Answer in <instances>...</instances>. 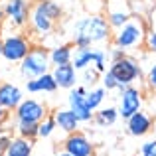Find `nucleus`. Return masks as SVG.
I'll return each instance as SVG.
<instances>
[{
	"instance_id": "obj_27",
	"label": "nucleus",
	"mask_w": 156,
	"mask_h": 156,
	"mask_svg": "<svg viewBox=\"0 0 156 156\" xmlns=\"http://www.w3.org/2000/svg\"><path fill=\"white\" fill-rule=\"evenodd\" d=\"M140 156H156V138H148L140 146Z\"/></svg>"
},
{
	"instance_id": "obj_6",
	"label": "nucleus",
	"mask_w": 156,
	"mask_h": 156,
	"mask_svg": "<svg viewBox=\"0 0 156 156\" xmlns=\"http://www.w3.org/2000/svg\"><path fill=\"white\" fill-rule=\"evenodd\" d=\"M109 71L117 77L119 83H121L122 87L133 85L136 79H140V73H142L138 61L134 59V57L126 55V53H125V55H121V57H117V59H111Z\"/></svg>"
},
{
	"instance_id": "obj_24",
	"label": "nucleus",
	"mask_w": 156,
	"mask_h": 156,
	"mask_svg": "<svg viewBox=\"0 0 156 156\" xmlns=\"http://www.w3.org/2000/svg\"><path fill=\"white\" fill-rule=\"evenodd\" d=\"M16 133L18 136H24V138H38V125L36 122H16Z\"/></svg>"
},
{
	"instance_id": "obj_20",
	"label": "nucleus",
	"mask_w": 156,
	"mask_h": 156,
	"mask_svg": "<svg viewBox=\"0 0 156 156\" xmlns=\"http://www.w3.org/2000/svg\"><path fill=\"white\" fill-rule=\"evenodd\" d=\"M73 51H75V46L71 42L69 44H57V46L50 48V61L51 65H65L73 61Z\"/></svg>"
},
{
	"instance_id": "obj_21",
	"label": "nucleus",
	"mask_w": 156,
	"mask_h": 156,
	"mask_svg": "<svg viewBox=\"0 0 156 156\" xmlns=\"http://www.w3.org/2000/svg\"><path fill=\"white\" fill-rule=\"evenodd\" d=\"M119 119V109L115 107H103V109H97L93 115V121L101 126H113Z\"/></svg>"
},
{
	"instance_id": "obj_25",
	"label": "nucleus",
	"mask_w": 156,
	"mask_h": 156,
	"mask_svg": "<svg viewBox=\"0 0 156 156\" xmlns=\"http://www.w3.org/2000/svg\"><path fill=\"white\" fill-rule=\"evenodd\" d=\"M101 75H103V73H101L97 67H93V65L81 71V77H83V83H85V85H89V87H95L97 83H101Z\"/></svg>"
},
{
	"instance_id": "obj_4",
	"label": "nucleus",
	"mask_w": 156,
	"mask_h": 156,
	"mask_svg": "<svg viewBox=\"0 0 156 156\" xmlns=\"http://www.w3.org/2000/svg\"><path fill=\"white\" fill-rule=\"evenodd\" d=\"M51 67L50 61V50H46L44 46H34L28 55L20 61V73L26 79H36V77L48 73Z\"/></svg>"
},
{
	"instance_id": "obj_18",
	"label": "nucleus",
	"mask_w": 156,
	"mask_h": 156,
	"mask_svg": "<svg viewBox=\"0 0 156 156\" xmlns=\"http://www.w3.org/2000/svg\"><path fill=\"white\" fill-rule=\"evenodd\" d=\"M26 89L30 93H55L57 83H55V79H53V75L48 71V73H44V75L36 77V79H28Z\"/></svg>"
},
{
	"instance_id": "obj_7",
	"label": "nucleus",
	"mask_w": 156,
	"mask_h": 156,
	"mask_svg": "<svg viewBox=\"0 0 156 156\" xmlns=\"http://www.w3.org/2000/svg\"><path fill=\"white\" fill-rule=\"evenodd\" d=\"M107 57L109 53L105 50H97V48H75L73 51V61L71 63L75 65L77 71H83L87 67H97L101 73L107 71Z\"/></svg>"
},
{
	"instance_id": "obj_31",
	"label": "nucleus",
	"mask_w": 156,
	"mask_h": 156,
	"mask_svg": "<svg viewBox=\"0 0 156 156\" xmlns=\"http://www.w3.org/2000/svg\"><path fill=\"white\" fill-rule=\"evenodd\" d=\"M148 30H156V6L150 12V24H148Z\"/></svg>"
},
{
	"instance_id": "obj_35",
	"label": "nucleus",
	"mask_w": 156,
	"mask_h": 156,
	"mask_svg": "<svg viewBox=\"0 0 156 156\" xmlns=\"http://www.w3.org/2000/svg\"><path fill=\"white\" fill-rule=\"evenodd\" d=\"M154 133H156V121H154Z\"/></svg>"
},
{
	"instance_id": "obj_32",
	"label": "nucleus",
	"mask_w": 156,
	"mask_h": 156,
	"mask_svg": "<svg viewBox=\"0 0 156 156\" xmlns=\"http://www.w3.org/2000/svg\"><path fill=\"white\" fill-rule=\"evenodd\" d=\"M6 117H8V111H4L2 107H0V122H2V121H4Z\"/></svg>"
},
{
	"instance_id": "obj_33",
	"label": "nucleus",
	"mask_w": 156,
	"mask_h": 156,
	"mask_svg": "<svg viewBox=\"0 0 156 156\" xmlns=\"http://www.w3.org/2000/svg\"><path fill=\"white\" fill-rule=\"evenodd\" d=\"M55 156H73V154H69V152H65V150H61V152L55 154Z\"/></svg>"
},
{
	"instance_id": "obj_17",
	"label": "nucleus",
	"mask_w": 156,
	"mask_h": 156,
	"mask_svg": "<svg viewBox=\"0 0 156 156\" xmlns=\"http://www.w3.org/2000/svg\"><path fill=\"white\" fill-rule=\"evenodd\" d=\"M53 119H55L57 129H61L65 134H71L79 130L81 121L75 117V113L71 109H55L53 111Z\"/></svg>"
},
{
	"instance_id": "obj_34",
	"label": "nucleus",
	"mask_w": 156,
	"mask_h": 156,
	"mask_svg": "<svg viewBox=\"0 0 156 156\" xmlns=\"http://www.w3.org/2000/svg\"><path fill=\"white\" fill-rule=\"evenodd\" d=\"M0 57H2V36H0Z\"/></svg>"
},
{
	"instance_id": "obj_26",
	"label": "nucleus",
	"mask_w": 156,
	"mask_h": 156,
	"mask_svg": "<svg viewBox=\"0 0 156 156\" xmlns=\"http://www.w3.org/2000/svg\"><path fill=\"white\" fill-rule=\"evenodd\" d=\"M101 85H103L107 91H121V89H125L121 83H119V79L109 71V69H107L103 75H101Z\"/></svg>"
},
{
	"instance_id": "obj_3",
	"label": "nucleus",
	"mask_w": 156,
	"mask_h": 156,
	"mask_svg": "<svg viewBox=\"0 0 156 156\" xmlns=\"http://www.w3.org/2000/svg\"><path fill=\"white\" fill-rule=\"evenodd\" d=\"M146 32H148V26L146 22L140 18V16H133L126 24H122L121 28L113 32V42L115 48L126 51V50H134V48H140L144 46V38H146Z\"/></svg>"
},
{
	"instance_id": "obj_11",
	"label": "nucleus",
	"mask_w": 156,
	"mask_h": 156,
	"mask_svg": "<svg viewBox=\"0 0 156 156\" xmlns=\"http://www.w3.org/2000/svg\"><path fill=\"white\" fill-rule=\"evenodd\" d=\"M69 109L75 113V117L79 119L81 122H89L93 121V111L87 103V87L85 85H77V87L69 89V97H67Z\"/></svg>"
},
{
	"instance_id": "obj_16",
	"label": "nucleus",
	"mask_w": 156,
	"mask_h": 156,
	"mask_svg": "<svg viewBox=\"0 0 156 156\" xmlns=\"http://www.w3.org/2000/svg\"><path fill=\"white\" fill-rule=\"evenodd\" d=\"M24 101L22 89L14 83H0V107L8 113L16 111V107Z\"/></svg>"
},
{
	"instance_id": "obj_1",
	"label": "nucleus",
	"mask_w": 156,
	"mask_h": 156,
	"mask_svg": "<svg viewBox=\"0 0 156 156\" xmlns=\"http://www.w3.org/2000/svg\"><path fill=\"white\" fill-rule=\"evenodd\" d=\"M69 42L75 48H91L95 44H105L113 38V28L105 16L89 14L73 20L67 28Z\"/></svg>"
},
{
	"instance_id": "obj_15",
	"label": "nucleus",
	"mask_w": 156,
	"mask_h": 156,
	"mask_svg": "<svg viewBox=\"0 0 156 156\" xmlns=\"http://www.w3.org/2000/svg\"><path fill=\"white\" fill-rule=\"evenodd\" d=\"M152 129H154L152 117H150L148 113H144L142 109L138 111V113H134L133 117L126 119V130H129L133 136H144V134H148Z\"/></svg>"
},
{
	"instance_id": "obj_13",
	"label": "nucleus",
	"mask_w": 156,
	"mask_h": 156,
	"mask_svg": "<svg viewBox=\"0 0 156 156\" xmlns=\"http://www.w3.org/2000/svg\"><path fill=\"white\" fill-rule=\"evenodd\" d=\"M63 150L73 156H95V146L83 133H71L63 140Z\"/></svg>"
},
{
	"instance_id": "obj_29",
	"label": "nucleus",
	"mask_w": 156,
	"mask_h": 156,
	"mask_svg": "<svg viewBox=\"0 0 156 156\" xmlns=\"http://www.w3.org/2000/svg\"><path fill=\"white\" fill-rule=\"evenodd\" d=\"M144 48L148 51L156 53V30H148L146 32V38H144Z\"/></svg>"
},
{
	"instance_id": "obj_22",
	"label": "nucleus",
	"mask_w": 156,
	"mask_h": 156,
	"mask_svg": "<svg viewBox=\"0 0 156 156\" xmlns=\"http://www.w3.org/2000/svg\"><path fill=\"white\" fill-rule=\"evenodd\" d=\"M105 95H107V89L103 85L87 89V103H89L93 113H95L97 109H101V105H103V101H105Z\"/></svg>"
},
{
	"instance_id": "obj_2",
	"label": "nucleus",
	"mask_w": 156,
	"mask_h": 156,
	"mask_svg": "<svg viewBox=\"0 0 156 156\" xmlns=\"http://www.w3.org/2000/svg\"><path fill=\"white\" fill-rule=\"evenodd\" d=\"M63 16V8L53 0H36L30 10V26L32 34L40 38H48L55 30L59 18Z\"/></svg>"
},
{
	"instance_id": "obj_8",
	"label": "nucleus",
	"mask_w": 156,
	"mask_h": 156,
	"mask_svg": "<svg viewBox=\"0 0 156 156\" xmlns=\"http://www.w3.org/2000/svg\"><path fill=\"white\" fill-rule=\"evenodd\" d=\"M48 115H50L48 105L38 99H24L14 111L16 122H36V125H40Z\"/></svg>"
},
{
	"instance_id": "obj_36",
	"label": "nucleus",
	"mask_w": 156,
	"mask_h": 156,
	"mask_svg": "<svg viewBox=\"0 0 156 156\" xmlns=\"http://www.w3.org/2000/svg\"><path fill=\"white\" fill-rule=\"evenodd\" d=\"M0 154H2V150H0Z\"/></svg>"
},
{
	"instance_id": "obj_9",
	"label": "nucleus",
	"mask_w": 156,
	"mask_h": 156,
	"mask_svg": "<svg viewBox=\"0 0 156 156\" xmlns=\"http://www.w3.org/2000/svg\"><path fill=\"white\" fill-rule=\"evenodd\" d=\"M4 18L12 28H24L30 22V10L32 4L28 0H6L2 4Z\"/></svg>"
},
{
	"instance_id": "obj_5",
	"label": "nucleus",
	"mask_w": 156,
	"mask_h": 156,
	"mask_svg": "<svg viewBox=\"0 0 156 156\" xmlns=\"http://www.w3.org/2000/svg\"><path fill=\"white\" fill-rule=\"evenodd\" d=\"M32 48H34L32 38L24 34H10L2 38V57L10 63H20Z\"/></svg>"
},
{
	"instance_id": "obj_10",
	"label": "nucleus",
	"mask_w": 156,
	"mask_h": 156,
	"mask_svg": "<svg viewBox=\"0 0 156 156\" xmlns=\"http://www.w3.org/2000/svg\"><path fill=\"white\" fill-rule=\"evenodd\" d=\"M119 117L121 119H129L134 113L142 109V91L136 89L134 85H126L125 89L119 91Z\"/></svg>"
},
{
	"instance_id": "obj_14",
	"label": "nucleus",
	"mask_w": 156,
	"mask_h": 156,
	"mask_svg": "<svg viewBox=\"0 0 156 156\" xmlns=\"http://www.w3.org/2000/svg\"><path fill=\"white\" fill-rule=\"evenodd\" d=\"M51 75L59 89H73V87H77V81H79V75H77V69L73 63L53 65Z\"/></svg>"
},
{
	"instance_id": "obj_12",
	"label": "nucleus",
	"mask_w": 156,
	"mask_h": 156,
	"mask_svg": "<svg viewBox=\"0 0 156 156\" xmlns=\"http://www.w3.org/2000/svg\"><path fill=\"white\" fill-rule=\"evenodd\" d=\"M133 8H130V4L126 2V0H109L107 2V22H109V26L113 28V30H117V28H121L122 24H126L130 18H133Z\"/></svg>"
},
{
	"instance_id": "obj_30",
	"label": "nucleus",
	"mask_w": 156,
	"mask_h": 156,
	"mask_svg": "<svg viewBox=\"0 0 156 156\" xmlns=\"http://www.w3.org/2000/svg\"><path fill=\"white\" fill-rule=\"evenodd\" d=\"M10 134H0V150H2V154H4V150L8 148V144H10Z\"/></svg>"
},
{
	"instance_id": "obj_23",
	"label": "nucleus",
	"mask_w": 156,
	"mask_h": 156,
	"mask_svg": "<svg viewBox=\"0 0 156 156\" xmlns=\"http://www.w3.org/2000/svg\"><path fill=\"white\" fill-rule=\"evenodd\" d=\"M55 129H57V125H55L53 115H48V117L38 125V138H50Z\"/></svg>"
},
{
	"instance_id": "obj_28",
	"label": "nucleus",
	"mask_w": 156,
	"mask_h": 156,
	"mask_svg": "<svg viewBox=\"0 0 156 156\" xmlns=\"http://www.w3.org/2000/svg\"><path fill=\"white\" fill-rule=\"evenodd\" d=\"M146 85H148V89L152 93H156V61L150 63V67H148V73H146Z\"/></svg>"
},
{
	"instance_id": "obj_19",
	"label": "nucleus",
	"mask_w": 156,
	"mask_h": 156,
	"mask_svg": "<svg viewBox=\"0 0 156 156\" xmlns=\"http://www.w3.org/2000/svg\"><path fill=\"white\" fill-rule=\"evenodd\" d=\"M34 152V140L24 136H12L8 148L4 150V156H32Z\"/></svg>"
}]
</instances>
